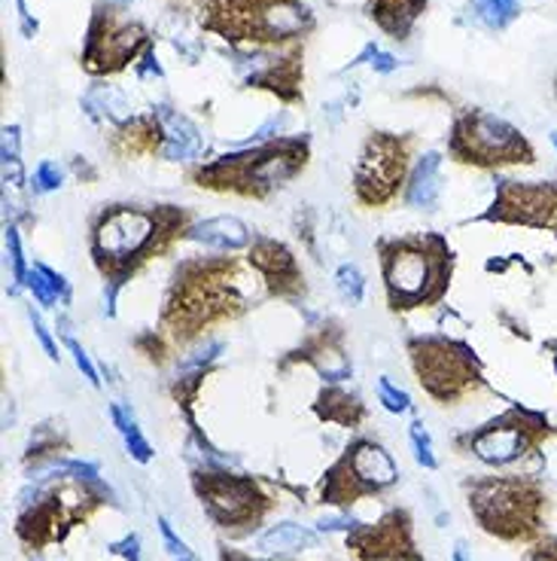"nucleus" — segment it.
Returning <instances> with one entry per match:
<instances>
[{"instance_id":"f257e3e1","label":"nucleus","mask_w":557,"mask_h":561,"mask_svg":"<svg viewBox=\"0 0 557 561\" xmlns=\"http://www.w3.org/2000/svg\"><path fill=\"white\" fill-rule=\"evenodd\" d=\"M466 504L481 531L502 543H536L548 522L552 494L536 477H481L469 479Z\"/></svg>"},{"instance_id":"f03ea898","label":"nucleus","mask_w":557,"mask_h":561,"mask_svg":"<svg viewBox=\"0 0 557 561\" xmlns=\"http://www.w3.org/2000/svg\"><path fill=\"white\" fill-rule=\"evenodd\" d=\"M201 25L225 41L253 43V49L293 41L314 28L302 0H208Z\"/></svg>"},{"instance_id":"7ed1b4c3","label":"nucleus","mask_w":557,"mask_h":561,"mask_svg":"<svg viewBox=\"0 0 557 561\" xmlns=\"http://www.w3.org/2000/svg\"><path fill=\"white\" fill-rule=\"evenodd\" d=\"M555 434L557 427L545 412L512 407L473 434L460 436V446L488 467H512L539 455L545 439Z\"/></svg>"},{"instance_id":"20e7f679","label":"nucleus","mask_w":557,"mask_h":561,"mask_svg":"<svg viewBox=\"0 0 557 561\" xmlns=\"http://www.w3.org/2000/svg\"><path fill=\"white\" fill-rule=\"evenodd\" d=\"M451 153L460 162L478 169H506V165H533L536 150L524 131L506 123L490 111L460 113L451 135Z\"/></svg>"},{"instance_id":"39448f33","label":"nucleus","mask_w":557,"mask_h":561,"mask_svg":"<svg viewBox=\"0 0 557 561\" xmlns=\"http://www.w3.org/2000/svg\"><path fill=\"white\" fill-rule=\"evenodd\" d=\"M396 479H399V470H396L391 455L381 449L378 443L360 439L345 451L341 461L326 470L321 497L323 504L350 506L365 494L391 489Z\"/></svg>"},{"instance_id":"423d86ee","label":"nucleus","mask_w":557,"mask_h":561,"mask_svg":"<svg viewBox=\"0 0 557 561\" xmlns=\"http://www.w3.org/2000/svg\"><path fill=\"white\" fill-rule=\"evenodd\" d=\"M193 489L217 528H256L271 506V497L251 477L198 470Z\"/></svg>"},{"instance_id":"0eeeda50","label":"nucleus","mask_w":557,"mask_h":561,"mask_svg":"<svg viewBox=\"0 0 557 561\" xmlns=\"http://www.w3.org/2000/svg\"><path fill=\"white\" fill-rule=\"evenodd\" d=\"M445 256H432L420 241H403L384 251V275H387V290H391L393 306H418L423 299L439 294L436 284H442L445 275Z\"/></svg>"},{"instance_id":"6e6552de","label":"nucleus","mask_w":557,"mask_h":561,"mask_svg":"<svg viewBox=\"0 0 557 561\" xmlns=\"http://www.w3.org/2000/svg\"><path fill=\"white\" fill-rule=\"evenodd\" d=\"M415 366L420 373V385H427V391L445 403L481 385V366L473 357V351L463 345L423 342L415 354Z\"/></svg>"},{"instance_id":"1a4fd4ad","label":"nucleus","mask_w":557,"mask_h":561,"mask_svg":"<svg viewBox=\"0 0 557 561\" xmlns=\"http://www.w3.org/2000/svg\"><path fill=\"white\" fill-rule=\"evenodd\" d=\"M488 220L527 229L557 232V183L555 181H500Z\"/></svg>"},{"instance_id":"9d476101","label":"nucleus","mask_w":557,"mask_h":561,"mask_svg":"<svg viewBox=\"0 0 557 561\" xmlns=\"http://www.w3.org/2000/svg\"><path fill=\"white\" fill-rule=\"evenodd\" d=\"M140 46H147V31L138 22H123L113 13V7L98 10L85 43V68L92 73L123 70L138 56Z\"/></svg>"},{"instance_id":"9b49d317","label":"nucleus","mask_w":557,"mask_h":561,"mask_svg":"<svg viewBox=\"0 0 557 561\" xmlns=\"http://www.w3.org/2000/svg\"><path fill=\"white\" fill-rule=\"evenodd\" d=\"M348 549L360 561H423L411 537V516L393 510L378 525H357L348 534Z\"/></svg>"},{"instance_id":"f8f14e48","label":"nucleus","mask_w":557,"mask_h":561,"mask_svg":"<svg viewBox=\"0 0 557 561\" xmlns=\"http://www.w3.org/2000/svg\"><path fill=\"white\" fill-rule=\"evenodd\" d=\"M155 226L159 224L153 214L138 208H116L104 214V220L95 229V256L107 266L128 263L153 239Z\"/></svg>"},{"instance_id":"ddd939ff","label":"nucleus","mask_w":557,"mask_h":561,"mask_svg":"<svg viewBox=\"0 0 557 561\" xmlns=\"http://www.w3.org/2000/svg\"><path fill=\"white\" fill-rule=\"evenodd\" d=\"M405 144L393 135H372L365 144L360 169H357V193L362 202H384L393 196L396 183L403 181Z\"/></svg>"},{"instance_id":"4468645a","label":"nucleus","mask_w":557,"mask_h":561,"mask_svg":"<svg viewBox=\"0 0 557 561\" xmlns=\"http://www.w3.org/2000/svg\"><path fill=\"white\" fill-rule=\"evenodd\" d=\"M159 126H162V156L171 162H186V159H198L205 153V138L193 119L174 111H162Z\"/></svg>"},{"instance_id":"2eb2a0df","label":"nucleus","mask_w":557,"mask_h":561,"mask_svg":"<svg viewBox=\"0 0 557 561\" xmlns=\"http://www.w3.org/2000/svg\"><path fill=\"white\" fill-rule=\"evenodd\" d=\"M408 205L420 210H436L442 196V156L423 153L408 181Z\"/></svg>"},{"instance_id":"dca6fc26","label":"nucleus","mask_w":557,"mask_h":561,"mask_svg":"<svg viewBox=\"0 0 557 561\" xmlns=\"http://www.w3.org/2000/svg\"><path fill=\"white\" fill-rule=\"evenodd\" d=\"M427 10V0H369V15L378 28L387 31L396 41H405L418 15Z\"/></svg>"},{"instance_id":"f3484780","label":"nucleus","mask_w":557,"mask_h":561,"mask_svg":"<svg viewBox=\"0 0 557 561\" xmlns=\"http://www.w3.org/2000/svg\"><path fill=\"white\" fill-rule=\"evenodd\" d=\"M189 239L208 248H220V251H237L251 241V232L237 217H210L189 229Z\"/></svg>"},{"instance_id":"a211bd4d","label":"nucleus","mask_w":557,"mask_h":561,"mask_svg":"<svg viewBox=\"0 0 557 561\" xmlns=\"http://www.w3.org/2000/svg\"><path fill=\"white\" fill-rule=\"evenodd\" d=\"M311 547H317V531H311L305 525H295V522L271 525L256 540V549L265 556H290V552H302V549Z\"/></svg>"},{"instance_id":"6ab92c4d","label":"nucleus","mask_w":557,"mask_h":561,"mask_svg":"<svg viewBox=\"0 0 557 561\" xmlns=\"http://www.w3.org/2000/svg\"><path fill=\"white\" fill-rule=\"evenodd\" d=\"M253 266L263 272L265 278L271 280V284H278L280 290H287V287H293L295 280H299V272H295V260L290 256L287 248H280L275 241H259L251 253Z\"/></svg>"},{"instance_id":"aec40b11","label":"nucleus","mask_w":557,"mask_h":561,"mask_svg":"<svg viewBox=\"0 0 557 561\" xmlns=\"http://www.w3.org/2000/svg\"><path fill=\"white\" fill-rule=\"evenodd\" d=\"M83 104L85 111L92 113L95 119H111L116 126H128V123L135 119L126 92H119L116 85H95V89L85 95Z\"/></svg>"},{"instance_id":"412c9836","label":"nucleus","mask_w":557,"mask_h":561,"mask_svg":"<svg viewBox=\"0 0 557 561\" xmlns=\"http://www.w3.org/2000/svg\"><path fill=\"white\" fill-rule=\"evenodd\" d=\"M111 419H113V427L119 431L123 443H126L128 455H131V458H135V461H140V463L153 461V446L147 443V436L140 434V424H138V419L131 415V409L119 407V403H113Z\"/></svg>"},{"instance_id":"4be33fe9","label":"nucleus","mask_w":557,"mask_h":561,"mask_svg":"<svg viewBox=\"0 0 557 561\" xmlns=\"http://www.w3.org/2000/svg\"><path fill=\"white\" fill-rule=\"evenodd\" d=\"M469 7H473L475 22L490 31L509 28L521 15V0H469Z\"/></svg>"},{"instance_id":"5701e85b","label":"nucleus","mask_w":557,"mask_h":561,"mask_svg":"<svg viewBox=\"0 0 557 561\" xmlns=\"http://www.w3.org/2000/svg\"><path fill=\"white\" fill-rule=\"evenodd\" d=\"M335 287H338V294L345 296L348 302H360L362 290H365V278H362V272L357 266H341L335 272Z\"/></svg>"},{"instance_id":"b1692460","label":"nucleus","mask_w":557,"mask_h":561,"mask_svg":"<svg viewBox=\"0 0 557 561\" xmlns=\"http://www.w3.org/2000/svg\"><path fill=\"white\" fill-rule=\"evenodd\" d=\"M159 534H162V543H165V552L171 556V561H201L196 556V549H189V543L174 534L167 519H159Z\"/></svg>"},{"instance_id":"393cba45","label":"nucleus","mask_w":557,"mask_h":561,"mask_svg":"<svg viewBox=\"0 0 557 561\" xmlns=\"http://www.w3.org/2000/svg\"><path fill=\"white\" fill-rule=\"evenodd\" d=\"M411 446H415V458H418L420 467H427V470H436V467H439V458H436V451H432L430 434L423 431L420 421L411 424Z\"/></svg>"},{"instance_id":"a878e982","label":"nucleus","mask_w":557,"mask_h":561,"mask_svg":"<svg viewBox=\"0 0 557 561\" xmlns=\"http://www.w3.org/2000/svg\"><path fill=\"white\" fill-rule=\"evenodd\" d=\"M378 400L384 403V409L387 412H408V407H411V400H408V393L403 391V388H396L387 376L384 379H378Z\"/></svg>"},{"instance_id":"bb28decb","label":"nucleus","mask_w":557,"mask_h":561,"mask_svg":"<svg viewBox=\"0 0 557 561\" xmlns=\"http://www.w3.org/2000/svg\"><path fill=\"white\" fill-rule=\"evenodd\" d=\"M28 287H31V294L37 296V302H40V306H46V309H49V306H56L58 290L53 287V280H49V275H46L40 266H34L28 272Z\"/></svg>"},{"instance_id":"cd10ccee","label":"nucleus","mask_w":557,"mask_h":561,"mask_svg":"<svg viewBox=\"0 0 557 561\" xmlns=\"http://www.w3.org/2000/svg\"><path fill=\"white\" fill-rule=\"evenodd\" d=\"M61 181H65V171L58 169L56 162H43L40 169L34 171V190L37 193H53L61 186Z\"/></svg>"},{"instance_id":"c85d7f7f","label":"nucleus","mask_w":557,"mask_h":561,"mask_svg":"<svg viewBox=\"0 0 557 561\" xmlns=\"http://www.w3.org/2000/svg\"><path fill=\"white\" fill-rule=\"evenodd\" d=\"M527 561H557V534H545L536 543H530Z\"/></svg>"},{"instance_id":"c756f323","label":"nucleus","mask_w":557,"mask_h":561,"mask_svg":"<svg viewBox=\"0 0 557 561\" xmlns=\"http://www.w3.org/2000/svg\"><path fill=\"white\" fill-rule=\"evenodd\" d=\"M68 348H70V354H73V360H77V366H80V373H83L85 379H89V385H95V388H98V385H101L98 369L92 366V360H89V354H85V351H83V345H80L77 339L68 336Z\"/></svg>"},{"instance_id":"7c9ffc66","label":"nucleus","mask_w":557,"mask_h":561,"mask_svg":"<svg viewBox=\"0 0 557 561\" xmlns=\"http://www.w3.org/2000/svg\"><path fill=\"white\" fill-rule=\"evenodd\" d=\"M7 248H10V256H13V278L28 280V268H25V256H22V244H19L15 229H10V232H7Z\"/></svg>"},{"instance_id":"2f4dec72","label":"nucleus","mask_w":557,"mask_h":561,"mask_svg":"<svg viewBox=\"0 0 557 561\" xmlns=\"http://www.w3.org/2000/svg\"><path fill=\"white\" fill-rule=\"evenodd\" d=\"M113 556H119L123 561H140V537L138 534H128L123 540H116L107 547Z\"/></svg>"},{"instance_id":"473e14b6","label":"nucleus","mask_w":557,"mask_h":561,"mask_svg":"<svg viewBox=\"0 0 557 561\" xmlns=\"http://www.w3.org/2000/svg\"><path fill=\"white\" fill-rule=\"evenodd\" d=\"M362 58H372V68L378 70V73H391V70H396V58L387 56V53H381L378 46H369L365 49V56ZM360 58V61H362Z\"/></svg>"},{"instance_id":"72a5a7b5","label":"nucleus","mask_w":557,"mask_h":561,"mask_svg":"<svg viewBox=\"0 0 557 561\" xmlns=\"http://www.w3.org/2000/svg\"><path fill=\"white\" fill-rule=\"evenodd\" d=\"M31 323H34V333H37V339H40V345H43V348H46V354H49L53 360H58L61 354H58L56 342H53V336H49V330L43 327L40 314H34V311H31Z\"/></svg>"},{"instance_id":"f704fd0d","label":"nucleus","mask_w":557,"mask_h":561,"mask_svg":"<svg viewBox=\"0 0 557 561\" xmlns=\"http://www.w3.org/2000/svg\"><path fill=\"white\" fill-rule=\"evenodd\" d=\"M357 525H360V522L357 519H350V516H333V519H321L317 522V528H321L323 534L326 531H353V528H357Z\"/></svg>"},{"instance_id":"c9c22d12","label":"nucleus","mask_w":557,"mask_h":561,"mask_svg":"<svg viewBox=\"0 0 557 561\" xmlns=\"http://www.w3.org/2000/svg\"><path fill=\"white\" fill-rule=\"evenodd\" d=\"M138 73L147 80V77H162V68H159V61H155L153 49H147V56H143V65L138 68Z\"/></svg>"},{"instance_id":"e433bc0d","label":"nucleus","mask_w":557,"mask_h":561,"mask_svg":"<svg viewBox=\"0 0 557 561\" xmlns=\"http://www.w3.org/2000/svg\"><path fill=\"white\" fill-rule=\"evenodd\" d=\"M220 561H253V559H247V556H241V552H229V549H223V556H220Z\"/></svg>"},{"instance_id":"4c0bfd02","label":"nucleus","mask_w":557,"mask_h":561,"mask_svg":"<svg viewBox=\"0 0 557 561\" xmlns=\"http://www.w3.org/2000/svg\"><path fill=\"white\" fill-rule=\"evenodd\" d=\"M454 561H469V559H466V552H463V547L454 549Z\"/></svg>"},{"instance_id":"58836bf2","label":"nucleus","mask_w":557,"mask_h":561,"mask_svg":"<svg viewBox=\"0 0 557 561\" xmlns=\"http://www.w3.org/2000/svg\"><path fill=\"white\" fill-rule=\"evenodd\" d=\"M552 147H555V150H557V131H555V135H552Z\"/></svg>"},{"instance_id":"ea45409f","label":"nucleus","mask_w":557,"mask_h":561,"mask_svg":"<svg viewBox=\"0 0 557 561\" xmlns=\"http://www.w3.org/2000/svg\"><path fill=\"white\" fill-rule=\"evenodd\" d=\"M555 99H557V77H555Z\"/></svg>"},{"instance_id":"a19ab883","label":"nucleus","mask_w":557,"mask_h":561,"mask_svg":"<svg viewBox=\"0 0 557 561\" xmlns=\"http://www.w3.org/2000/svg\"><path fill=\"white\" fill-rule=\"evenodd\" d=\"M119 3H126V0H119Z\"/></svg>"}]
</instances>
